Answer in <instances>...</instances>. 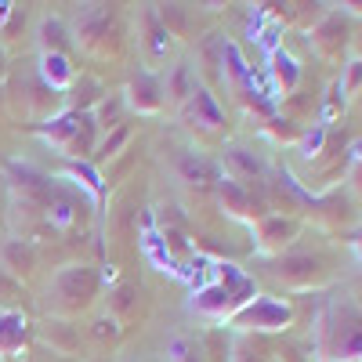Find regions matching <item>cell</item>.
Segmentation results:
<instances>
[{"label":"cell","mask_w":362,"mask_h":362,"mask_svg":"<svg viewBox=\"0 0 362 362\" xmlns=\"http://www.w3.org/2000/svg\"><path fill=\"white\" fill-rule=\"evenodd\" d=\"M312 348L322 362H362V305L351 293L326 297L312 322Z\"/></svg>","instance_id":"cell-1"},{"label":"cell","mask_w":362,"mask_h":362,"mask_svg":"<svg viewBox=\"0 0 362 362\" xmlns=\"http://www.w3.org/2000/svg\"><path fill=\"white\" fill-rule=\"evenodd\" d=\"M254 297H257V286L243 268L218 264V279L192 293L189 312H196L199 319H210V322H228L239 308H247Z\"/></svg>","instance_id":"cell-2"},{"label":"cell","mask_w":362,"mask_h":362,"mask_svg":"<svg viewBox=\"0 0 362 362\" xmlns=\"http://www.w3.org/2000/svg\"><path fill=\"white\" fill-rule=\"evenodd\" d=\"M102 293V276L90 264H62L47 283V315L54 319H76L87 312Z\"/></svg>","instance_id":"cell-3"},{"label":"cell","mask_w":362,"mask_h":362,"mask_svg":"<svg viewBox=\"0 0 362 362\" xmlns=\"http://www.w3.org/2000/svg\"><path fill=\"white\" fill-rule=\"evenodd\" d=\"M33 134L54 148V153L69 156L73 163L76 160H90L98 148V127H95V116L90 112H80V109H62L54 112L44 124H33Z\"/></svg>","instance_id":"cell-4"},{"label":"cell","mask_w":362,"mask_h":362,"mask_svg":"<svg viewBox=\"0 0 362 362\" xmlns=\"http://www.w3.org/2000/svg\"><path fill=\"white\" fill-rule=\"evenodd\" d=\"M69 33H73V47H80L90 58H116L119 47H124V29H119L112 8L105 4H87L76 15V25Z\"/></svg>","instance_id":"cell-5"},{"label":"cell","mask_w":362,"mask_h":362,"mask_svg":"<svg viewBox=\"0 0 362 362\" xmlns=\"http://www.w3.org/2000/svg\"><path fill=\"white\" fill-rule=\"evenodd\" d=\"M90 203L73 181H62L54 177L51 181V196H47V210H44V228L51 232H62V235H73L83 228V218L90 214Z\"/></svg>","instance_id":"cell-6"},{"label":"cell","mask_w":362,"mask_h":362,"mask_svg":"<svg viewBox=\"0 0 362 362\" xmlns=\"http://www.w3.org/2000/svg\"><path fill=\"white\" fill-rule=\"evenodd\" d=\"M290 322H293V308L279 297H254L247 308H239L228 319V326L235 329V334H257V337L279 334V329H286Z\"/></svg>","instance_id":"cell-7"},{"label":"cell","mask_w":362,"mask_h":362,"mask_svg":"<svg viewBox=\"0 0 362 362\" xmlns=\"http://www.w3.org/2000/svg\"><path fill=\"white\" fill-rule=\"evenodd\" d=\"M305 40L315 51V58H322V62H329V66L341 62L348 44H351V18H348V11H322L305 29Z\"/></svg>","instance_id":"cell-8"},{"label":"cell","mask_w":362,"mask_h":362,"mask_svg":"<svg viewBox=\"0 0 362 362\" xmlns=\"http://www.w3.org/2000/svg\"><path fill=\"white\" fill-rule=\"evenodd\" d=\"M272 276H276L286 290H319L326 286L329 279V264L322 254H305V250H293V254H283L276 257V268H272Z\"/></svg>","instance_id":"cell-9"},{"label":"cell","mask_w":362,"mask_h":362,"mask_svg":"<svg viewBox=\"0 0 362 362\" xmlns=\"http://www.w3.org/2000/svg\"><path fill=\"white\" fill-rule=\"evenodd\" d=\"M250 228H254V247H257V254H264V257H283V254H290L293 239L300 235V218L272 210V214L257 218Z\"/></svg>","instance_id":"cell-10"},{"label":"cell","mask_w":362,"mask_h":362,"mask_svg":"<svg viewBox=\"0 0 362 362\" xmlns=\"http://www.w3.org/2000/svg\"><path fill=\"white\" fill-rule=\"evenodd\" d=\"M177 119L185 124L192 134L199 138H218L225 131V109L218 105V98L210 95L203 83H196V90L189 95V102L177 109Z\"/></svg>","instance_id":"cell-11"},{"label":"cell","mask_w":362,"mask_h":362,"mask_svg":"<svg viewBox=\"0 0 362 362\" xmlns=\"http://www.w3.org/2000/svg\"><path fill=\"white\" fill-rule=\"evenodd\" d=\"M119 98H124V105H127L131 112H138V116H156V112H163V105H167L163 73H156V69H138V73L127 80V90H124Z\"/></svg>","instance_id":"cell-12"},{"label":"cell","mask_w":362,"mask_h":362,"mask_svg":"<svg viewBox=\"0 0 362 362\" xmlns=\"http://www.w3.org/2000/svg\"><path fill=\"white\" fill-rule=\"evenodd\" d=\"M138 47H141L148 66H160L163 58L170 54V47H174V37H170V29L160 22L156 4L141 8V15H138Z\"/></svg>","instance_id":"cell-13"},{"label":"cell","mask_w":362,"mask_h":362,"mask_svg":"<svg viewBox=\"0 0 362 362\" xmlns=\"http://www.w3.org/2000/svg\"><path fill=\"white\" fill-rule=\"evenodd\" d=\"M214 189H218V199H221V206H225V214H228V218H239V221L254 225L257 218L272 214L268 203H264V199H254V189L239 185V181L218 177V185H214Z\"/></svg>","instance_id":"cell-14"},{"label":"cell","mask_w":362,"mask_h":362,"mask_svg":"<svg viewBox=\"0 0 362 362\" xmlns=\"http://www.w3.org/2000/svg\"><path fill=\"white\" fill-rule=\"evenodd\" d=\"M221 177H228V181H239V185H264V174H268V167H264V160L254 153V148H247V145H225L221 148Z\"/></svg>","instance_id":"cell-15"},{"label":"cell","mask_w":362,"mask_h":362,"mask_svg":"<svg viewBox=\"0 0 362 362\" xmlns=\"http://www.w3.org/2000/svg\"><path fill=\"white\" fill-rule=\"evenodd\" d=\"M170 174L177 181H185L189 189L218 185V167L210 163L199 148H174V153H170Z\"/></svg>","instance_id":"cell-16"},{"label":"cell","mask_w":362,"mask_h":362,"mask_svg":"<svg viewBox=\"0 0 362 362\" xmlns=\"http://www.w3.org/2000/svg\"><path fill=\"white\" fill-rule=\"evenodd\" d=\"M37 243L33 239H22V235H0V272L11 279H29L37 272Z\"/></svg>","instance_id":"cell-17"},{"label":"cell","mask_w":362,"mask_h":362,"mask_svg":"<svg viewBox=\"0 0 362 362\" xmlns=\"http://www.w3.org/2000/svg\"><path fill=\"white\" fill-rule=\"evenodd\" d=\"M29 344V319L18 308H0V358H18Z\"/></svg>","instance_id":"cell-18"},{"label":"cell","mask_w":362,"mask_h":362,"mask_svg":"<svg viewBox=\"0 0 362 362\" xmlns=\"http://www.w3.org/2000/svg\"><path fill=\"white\" fill-rule=\"evenodd\" d=\"M37 80L44 87H51L54 95H66V90L76 83V66H73V54H40L37 58Z\"/></svg>","instance_id":"cell-19"},{"label":"cell","mask_w":362,"mask_h":362,"mask_svg":"<svg viewBox=\"0 0 362 362\" xmlns=\"http://www.w3.org/2000/svg\"><path fill=\"white\" fill-rule=\"evenodd\" d=\"M196 73H192V66L189 62H174L167 73H163V95H167V105H174V109H181L189 102V95L196 90Z\"/></svg>","instance_id":"cell-20"},{"label":"cell","mask_w":362,"mask_h":362,"mask_svg":"<svg viewBox=\"0 0 362 362\" xmlns=\"http://www.w3.org/2000/svg\"><path fill=\"white\" fill-rule=\"evenodd\" d=\"M37 44H40V54H73V33L62 18H40L37 25Z\"/></svg>","instance_id":"cell-21"},{"label":"cell","mask_w":362,"mask_h":362,"mask_svg":"<svg viewBox=\"0 0 362 362\" xmlns=\"http://www.w3.org/2000/svg\"><path fill=\"white\" fill-rule=\"evenodd\" d=\"M109 95V90L102 87V80H95V76H87V73H80L76 76V83L62 95V102H66V109H80V112H90L102 98Z\"/></svg>","instance_id":"cell-22"},{"label":"cell","mask_w":362,"mask_h":362,"mask_svg":"<svg viewBox=\"0 0 362 362\" xmlns=\"http://www.w3.org/2000/svg\"><path fill=\"white\" fill-rule=\"evenodd\" d=\"M40 334H44V341H47L58 355H73V351L80 348V326H76L73 319H54V315H47Z\"/></svg>","instance_id":"cell-23"},{"label":"cell","mask_w":362,"mask_h":362,"mask_svg":"<svg viewBox=\"0 0 362 362\" xmlns=\"http://www.w3.org/2000/svg\"><path fill=\"white\" fill-rule=\"evenodd\" d=\"M225 362H272V344L257 334H232Z\"/></svg>","instance_id":"cell-24"},{"label":"cell","mask_w":362,"mask_h":362,"mask_svg":"<svg viewBox=\"0 0 362 362\" xmlns=\"http://www.w3.org/2000/svg\"><path fill=\"white\" fill-rule=\"evenodd\" d=\"M66 177H73V185L90 199V203H98L102 196H105V185H102V174H98V167L90 163V160H76V163H69V170H66Z\"/></svg>","instance_id":"cell-25"},{"label":"cell","mask_w":362,"mask_h":362,"mask_svg":"<svg viewBox=\"0 0 362 362\" xmlns=\"http://www.w3.org/2000/svg\"><path fill=\"white\" fill-rule=\"evenodd\" d=\"M90 116H95V127H98V134L105 131V134H112L116 127H124V116H127V105H124V98L119 95H105L95 109H90Z\"/></svg>","instance_id":"cell-26"},{"label":"cell","mask_w":362,"mask_h":362,"mask_svg":"<svg viewBox=\"0 0 362 362\" xmlns=\"http://www.w3.org/2000/svg\"><path fill=\"white\" fill-rule=\"evenodd\" d=\"M272 76H276V87H279V95H290V90L297 87L300 80V66H297V58L290 51H272Z\"/></svg>","instance_id":"cell-27"},{"label":"cell","mask_w":362,"mask_h":362,"mask_svg":"<svg viewBox=\"0 0 362 362\" xmlns=\"http://www.w3.org/2000/svg\"><path fill=\"white\" fill-rule=\"evenodd\" d=\"M337 87H341L344 102H355V98H362V54L341 66V80H337Z\"/></svg>","instance_id":"cell-28"},{"label":"cell","mask_w":362,"mask_h":362,"mask_svg":"<svg viewBox=\"0 0 362 362\" xmlns=\"http://www.w3.org/2000/svg\"><path fill=\"white\" fill-rule=\"evenodd\" d=\"M167 362H206V355L192 337H170L167 341Z\"/></svg>","instance_id":"cell-29"},{"label":"cell","mask_w":362,"mask_h":362,"mask_svg":"<svg viewBox=\"0 0 362 362\" xmlns=\"http://www.w3.org/2000/svg\"><path fill=\"white\" fill-rule=\"evenodd\" d=\"M131 141V127L124 124V127H116L112 134H105V141H98V148H95V156H90V163H105V160H112L116 156V148H124Z\"/></svg>","instance_id":"cell-30"},{"label":"cell","mask_w":362,"mask_h":362,"mask_svg":"<svg viewBox=\"0 0 362 362\" xmlns=\"http://www.w3.org/2000/svg\"><path fill=\"white\" fill-rule=\"evenodd\" d=\"M264 134L276 138V141H297L300 138V127L293 124V119H286V116H268L264 119Z\"/></svg>","instance_id":"cell-31"},{"label":"cell","mask_w":362,"mask_h":362,"mask_svg":"<svg viewBox=\"0 0 362 362\" xmlns=\"http://www.w3.org/2000/svg\"><path fill=\"white\" fill-rule=\"evenodd\" d=\"M134 293H138V286L134 283H119V286H112L109 290V315H124L131 305H134Z\"/></svg>","instance_id":"cell-32"},{"label":"cell","mask_w":362,"mask_h":362,"mask_svg":"<svg viewBox=\"0 0 362 362\" xmlns=\"http://www.w3.org/2000/svg\"><path fill=\"white\" fill-rule=\"evenodd\" d=\"M95 337H98V341H116V337H119V319H116V315H102V319L95 322Z\"/></svg>","instance_id":"cell-33"},{"label":"cell","mask_w":362,"mask_h":362,"mask_svg":"<svg viewBox=\"0 0 362 362\" xmlns=\"http://www.w3.org/2000/svg\"><path fill=\"white\" fill-rule=\"evenodd\" d=\"M348 185L351 192L362 196V145H358V153H351V170H348Z\"/></svg>","instance_id":"cell-34"},{"label":"cell","mask_w":362,"mask_h":362,"mask_svg":"<svg viewBox=\"0 0 362 362\" xmlns=\"http://www.w3.org/2000/svg\"><path fill=\"white\" fill-rule=\"evenodd\" d=\"M8 228V181H4V170H0V232Z\"/></svg>","instance_id":"cell-35"},{"label":"cell","mask_w":362,"mask_h":362,"mask_svg":"<svg viewBox=\"0 0 362 362\" xmlns=\"http://www.w3.org/2000/svg\"><path fill=\"white\" fill-rule=\"evenodd\" d=\"M8 73V54H4V44H0V76Z\"/></svg>","instance_id":"cell-36"},{"label":"cell","mask_w":362,"mask_h":362,"mask_svg":"<svg viewBox=\"0 0 362 362\" xmlns=\"http://www.w3.org/2000/svg\"><path fill=\"white\" fill-rule=\"evenodd\" d=\"M351 243H355V250H358V261H362V235H358V239H351Z\"/></svg>","instance_id":"cell-37"},{"label":"cell","mask_w":362,"mask_h":362,"mask_svg":"<svg viewBox=\"0 0 362 362\" xmlns=\"http://www.w3.org/2000/svg\"><path fill=\"white\" fill-rule=\"evenodd\" d=\"M4 102H8V98H4V87H0V112H4Z\"/></svg>","instance_id":"cell-38"},{"label":"cell","mask_w":362,"mask_h":362,"mask_svg":"<svg viewBox=\"0 0 362 362\" xmlns=\"http://www.w3.org/2000/svg\"><path fill=\"white\" fill-rule=\"evenodd\" d=\"M0 362H4V358H0Z\"/></svg>","instance_id":"cell-39"}]
</instances>
